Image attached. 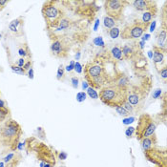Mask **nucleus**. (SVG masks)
Masks as SVG:
<instances>
[{"instance_id": "obj_28", "label": "nucleus", "mask_w": 167, "mask_h": 167, "mask_svg": "<svg viewBox=\"0 0 167 167\" xmlns=\"http://www.w3.org/2000/svg\"><path fill=\"white\" fill-rule=\"evenodd\" d=\"M103 24H104V27H105V28H107V29L110 30V29H112V28L116 27L117 22H116L114 19H112L111 17L105 15V16L103 17Z\"/></svg>"}, {"instance_id": "obj_3", "label": "nucleus", "mask_w": 167, "mask_h": 167, "mask_svg": "<svg viewBox=\"0 0 167 167\" xmlns=\"http://www.w3.org/2000/svg\"><path fill=\"white\" fill-rule=\"evenodd\" d=\"M153 87V80L150 76H143L139 84L131 85L128 89L127 101L132 105L134 114L140 113L144 108L146 99Z\"/></svg>"}, {"instance_id": "obj_15", "label": "nucleus", "mask_w": 167, "mask_h": 167, "mask_svg": "<svg viewBox=\"0 0 167 167\" xmlns=\"http://www.w3.org/2000/svg\"><path fill=\"white\" fill-rule=\"evenodd\" d=\"M153 63L157 72L161 70L163 67L167 66L166 62V48L159 47L157 45H153Z\"/></svg>"}, {"instance_id": "obj_25", "label": "nucleus", "mask_w": 167, "mask_h": 167, "mask_svg": "<svg viewBox=\"0 0 167 167\" xmlns=\"http://www.w3.org/2000/svg\"><path fill=\"white\" fill-rule=\"evenodd\" d=\"M158 13V10H154V11H148V12H144L142 13V16L139 19L146 25H150V23L152 22L153 18L156 17Z\"/></svg>"}, {"instance_id": "obj_29", "label": "nucleus", "mask_w": 167, "mask_h": 167, "mask_svg": "<svg viewBox=\"0 0 167 167\" xmlns=\"http://www.w3.org/2000/svg\"><path fill=\"white\" fill-rule=\"evenodd\" d=\"M108 34H109V36L111 38L116 39V38H119V35L120 34V30L118 27H114L112 29L108 30Z\"/></svg>"}, {"instance_id": "obj_24", "label": "nucleus", "mask_w": 167, "mask_h": 167, "mask_svg": "<svg viewBox=\"0 0 167 167\" xmlns=\"http://www.w3.org/2000/svg\"><path fill=\"white\" fill-rule=\"evenodd\" d=\"M18 54H19L22 58H25V59L27 58V60H32L31 50L27 43H23L18 47Z\"/></svg>"}, {"instance_id": "obj_23", "label": "nucleus", "mask_w": 167, "mask_h": 167, "mask_svg": "<svg viewBox=\"0 0 167 167\" xmlns=\"http://www.w3.org/2000/svg\"><path fill=\"white\" fill-rule=\"evenodd\" d=\"M156 41H157V46L166 48V38H167V31L159 28V30L155 34Z\"/></svg>"}, {"instance_id": "obj_36", "label": "nucleus", "mask_w": 167, "mask_h": 167, "mask_svg": "<svg viewBox=\"0 0 167 167\" xmlns=\"http://www.w3.org/2000/svg\"><path fill=\"white\" fill-rule=\"evenodd\" d=\"M93 42H94V44L97 45V46H100V47H104L105 46L104 40H103V38H101V36H98V38H94Z\"/></svg>"}, {"instance_id": "obj_11", "label": "nucleus", "mask_w": 167, "mask_h": 167, "mask_svg": "<svg viewBox=\"0 0 167 167\" xmlns=\"http://www.w3.org/2000/svg\"><path fill=\"white\" fill-rule=\"evenodd\" d=\"M47 33L51 41L50 50L53 57L58 58H68L70 54V51L72 50L71 45L67 41H65L63 38L53 34L51 32H47Z\"/></svg>"}, {"instance_id": "obj_6", "label": "nucleus", "mask_w": 167, "mask_h": 167, "mask_svg": "<svg viewBox=\"0 0 167 167\" xmlns=\"http://www.w3.org/2000/svg\"><path fill=\"white\" fill-rule=\"evenodd\" d=\"M24 149L25 151L30 154L33 153L35 155V158L40 162L50 163L51 165L54 166L57 163V158L51 147L47 144L39 141V139L35 137L28 138L24 140Z\"/></svg>"}, {"instance_id": "obj_16", "label": "nucleus", "mask_w": 167, "mask_h": 167, "mask_svg": "<svg viewBox=\"0 0 167 167\" xmlns=\"http://www.w3.org/2000/svg\"><path fill=\"white\" fill-rule=\"evenodd\" d=\"M133 70L138 75H141V77L145 76V73L148 68V60L145 58V55L142 53L139 54L137 58L132 60Z\"/></svg>"}, {"instance_id": "obj_19", "label": "nucleus", "mask_w": 167, "mask_h": 167, "mask_svg": "<svg viewBox=\"0 0 167 167\" xmlns=\"http://www.w3.org/2000/svg\"><path fill=\"white\" fill-rule=\"evenodd\" d=\"M23 28H24V17L19 16L12 20L9 24V30L14 33L16 36H21L23 34Z\"/></svg>"}, {"instance_id": "obj_35", "label": "nucleus", "mask_w": 167, "mask_h": 167, "mask_svg": "<svg viewBox=\"0 0 167 167\" xmlns=\"http://www.w3.org/2000/svg\"><path fill=\"white\" fill-rule=\"evenodd\" d=\"M125 135L127 138H132L135 135V128L132 126H129L125 130Z\"/></svg>"}, {"instance_id": "obj_49", "label": "nucleus", "mask_w": 167, "mask_h": 167, "mask_svg": "<svg viewBox=\"0 0 167 167\" xmlns=\"http://www.w3.org/2000/svg\"><path fill=\"white\" fill-rule=\"evenodd\" d=\"M156 26H157V22L154 20L153 22H151L150 23V25H149V31H150V33H153V32H155V30H156Z\"/></svg>"}, {"instance_id": "obj_12", "label": "nucleus", "mask_w": 167, "mask_h": 167, "mask_svg": "<svg viewBox=\"0 0 167 167\" xmlns=\"http://www.w3.org/2000/svg\"><path fill=\"white\" fill-rule=\"evenodd\" d=\"M128 4L129 2L124 0H107L104 1V10L107 16L119 22L123 20L125 6Z\"/></svg>"}, {"instance_id": "obj_51", "label": "nucleus", "mask_w": 167, "mask_h": 167, "mask_svg": "<svg viewBox=\"0 0 167 167\" xmlns=\"http://www.w3.org/2000/svg\"><path fill=\"white\" fill-rule=\"evenodd\" d=\"M142 36H143V38H142V41H144V42H145V41H147V40H149V39H150V38H151L150 34H149V33H145Z\"/></svg>"}, {"instance_id": "obj_46", "label": "nucleus", "mask_w": 167, "mask_h": 167, "mask_svg": "<svg viewBox=\"0 0 167 167\" xmlns=\"http://www.w3.org/2000/svg\"><path fill=\"white\" fill-rule=\"evenodd\" d=\"M58 159H59L60 160H65V159H67L68 155H67L66 152H59L58 155Z\"/></svg>"}, {"instance_id": "obj_7", "label": "nucleus", "mask_w": 167, "mask_h": 167, "mask_svg": "<svg viewBox=\"0 0 167 167\" xmlns=\"http://www.w3.org/2000/svg\"><path fill=\"white\" fill-rule=\"evenodd\" d=\"M41 13L45 20L46 30L52 31L58 26L61 19L65 16L66 12L59 0H48L43 3Z\"/></svg>"}, {"instance_id": "obj_34", "label": "nucleus", "mask_w": 167, "mask_h": 167, "mask_svg": "<svg viewBox=\"0 0 167 167\" xmlns=\"http://www.w3.org/2000/svg\"><path fill=\"white\" fill-rule=\"evenodd\" d=\"M159 75L160 77V78L163 80V83L165 84L166 83V79H167V66L166 67H163L161 70H159Z\"/></svg>"}, {"instance_id": "obj_39", "label": "nucleus", "mask_w": 167, "mask_h": 167, "mask_svg": "<svg viewBox=\"0 0 167 167\" xmlns=\"http://www.w3.org/2000/svg\"><path fill=\"white\" fill-rule=\"evenodd\" d=\"M36 131H38V139H46V134L44 132V129L42 127H38V129H36Z\"/></svg>"}, {"instance_id": "obj_37", "label": "nucleus", "mask_w": 167, "mask_h": 167, "mask_svg": "<svg viewBox=\"0 0 167 167\" xmlns=\"http://www.w3.org/2000/svg\"><path fill=\"white\" fill-rule=\"evenodd\" d=\"M122 107H124V109H125L126 111H128V112L130 113V115H131V114H134V109H133L132 105L130 104L127 100L122 104Z\"/></svg>"}, {"instance_id": "obj_44", "label": "nucleus", "mask_w": 167, "mask_h": 167, "mask_svg": "<svg viewBox=\"0 0 167 167\" xmlns=\"http://www.w3.org/2000/svg\"><path fill=\"white\" fill-rule=\"evenodd\" d=\"M135 120H136L135 118H130V117H128L127 119H123V124L127 125V124H130V123H133Z\"/></svg>"}, {"instance_id": "obj_4", "label": "nucleus", "mask_w": 167, "mask_h": 167, "mask_svg": "<svg viewBox=\"0 0 167 167\" xmlns=\"http://www.w3.org/2000/svg\"><path fill=\"white\" fill-rule=\"evenodd\" d=\"M22 135L23 130L20 124L9 118L0 125V147L11 152L17 151V145Z\"/></svg>"}, {"instance_id": "obj_17", "label": "nucleus", "mask_w": 167, "mask_h": 167, "mask_svg": "<svg viewBox=\"0 0 167 167\" xmlns=\"http://www.w3.org/2000/svg\"><path fill=\"white\" fill-rule=\"evenodd\" d=\"M133 7L135 10L139 12H148L158 10L157 2L153 0H136L132 2Z\"/></svg>"}, {"instance_id": "obj_5", "label": "nucleus", "mask_w": 167, "mask_h": 167, "mask_svg": "<svg viewBox=\"0 0 167 167\" xmlns=\"http://www.w3.org/2000/svg\"><path fill=\"white\" fill-rule=\"evenodd\" d=\"M61 3L65 9L86 20L89 24L96 19V15L100 9L95 0H63Z\"/></svg>"}, {"instance_id": "obj_31", "label": "nucleus", "mask_w": 167, "mask_h": 167, "mask_svg": "<svg viewBox=\"0 0 167 167\" xmlns=\"http://www.w3.org/2000/svg\"><path fill=\"white\" fill-rule=\"evenodd\" d=\"M87 94L88 96L91 98V99H99V94H98V92L94 89V88H92V87H88L87 89Z\"/></svg>"}, {"instance_id": "obj_41", "label": "nucleus", "mask_w": 167, "mask_h": 167, "mask_svg": "<svg viewBox=\"0 0 167 167\" xmlns=\"http://www.w3.org/2000/svg\"><path fill=\"white\" fill-rule=\"evenodd\" d=\"M161 94H162V90L160 88L156 89L155 91H153V99H158L161 98Z\"/></svg>"}, {"instance_id": "obj_26", "label": "nucleus", "mask_w": 167, "mask_h": 167, "mask_svg": "<svg viewBox=\"0 0 167 167\" xmlns=\"http://www.w3.org/2000/svg\"><path fill=\"white\" fill-rule=\"evenodd\" d=\"M11 111L9 107H0V125L9 119Z\"/></svg>"}, {"instance_id": "obj_54", "label": "nucleus", "mask_w": 167, "mask_h": 167, "mask_svg": "<svg viewBox=\"0 0 167 167\" xmlns=\"http://www.w3.org/2000/svg\"><path fill=\"white\" fill-rule=\"evenodd\" d=\"M88 87H89V84H88L86 81L83 80V81H82V89H83V90H87Z\"/></svg>"}, {"instance_id": "obj_14", "label": "nucleus", "mask_w": 167, "mask_h": 167, "mask_svg": "<svg viewBox=\"0 0 167 167\" xmlns=\"http://www.w3.org/2000/svg\"><path fill=\"white\" fill-rule=\"evenodd\" d=\"M122 53L124 60H133L139 54L143 53V50L139 46V42L137 40H132L128 43H125L122 47Z\"/></svg>"}, {"instance_id": "obj_27", "label": "nucleus", "mask_w": 167, "mask_h": 167, "mask_svg": "<svg viewBox=\"0 0 167 167\" xmlns=\"http://www.w3.org/2000/svg\"><path fill=\"white\" fill-rule=\"evenodd\" d=\"M166 17H167V13H166V2H165L162 8L161 14H160V20H161L160 28L163 30H167V18Z\"/></svg>"}, {"instance_id": "obj_58", "label": "nucleus", "mask_w": 167, "mask_h": 167, "mask_svg": "<svg viewBox=\"0 0 167 167\" xmlns=\"http://www.w3.org/2000/svg\"><path fill=\"white\" fill-rule=\"evenodd\" d=\"M0 167H5V163L3 162V160L0 161Z\"/></svg>"}, {"instance_id": "obj_38", "label": "nucleus", "mask_w": 167, "mask_h": 167, "mask_svg": "<svg viewBox=\"0 0 167 167\" xmlns=\"http://www.w3.org/2000/svg\"><path fill=\"white\" fill-rule=\"evenodd\" d=\"M86 99V93L79 92L77 94V101L78 102H83Z\"/></svg>"}, {"instance_id": "obj_33", "label": "nucleus", "mask_w": 167, "mask_h": 167, "mask_svg": "<svg viewBox=\"0 0 167 167\" xmlns=\"http://www.w3.org/2000/svg\"><path fill=\"white\" fill-rule=\"evenodd\" d=\"M64 73H65V69H64V66L61 64L59 65L58 69V73H57V79L61 81L64 78Z\"/></svg>"}, {"instance_id": "obj_30", "label": "nucleus", "mask_w": 167, "mask_h": 167, "mask_svg": "<svg viewBox=\"0 0 167 167\" xmlns=\"http://www.w3.org/2000/svg\"><path fill=\"white\" fill-rule=\"evenodd\" d=\"M11 69H12V71H13V73H18V75H20V76H25L26 73H27V72H26L23 68L18 67V66L15 65V64H11Z\"/></svg>"}, {"instance_id": "obj_48", "label": "nucleus", "mask_w": 167, "mask_h": 167, "mask_svg": "<svg viewBox=\"0 0 167 167\" xmlns=\"http://www.w3.org/2000/svg\"><path fill=\"white\" fill-rule=\"evenodd\" d=\"M10 1H8V0H0V12H1L5 7L6 5L9 3Z\"/></svg>"}, {"instance_id": "obj_42", "label": "nucleus", "mask_w": 167, "mask_h": 167, "mask_svg": "<svg viewBox=\"0 0 167 167\" xmlns=\"http://www.w3.org/2000/svg\"><path fill=\"white\" fill-rule=\"evenodd\" d=\"M73 70H75L78 73H81L83 72V67H82V65L78 61H77L75 63V68H73Z\"/></svg>"}, {"instance_id": "obj_1", "label": "nucleus", "mask_w": 167, "mask_h": 167, "mask_svg": "<svg viewBox=\"0 0 167 167\" xmlns=\"http://www.w3.org/2000/svg\"><path fill=\"white\" fill-rule=\"evenodd\" d=\"M89 26L90 24L82 18L78 16H77V18H73L66 13L57 28L47 32H51L63 38L71 45L72 48L78 47V49H79V47L89 38Z\"/></svg>"}, {"instance_id": "obj_21", "label": "nucleus", "mask_w": 167, "mask_h": 167, "mask_svg": "<svg viewBox=\"0 0 167 167\" xmlns=\"http://www.w3.org/2000/svg\"><path fill=\"white\" fill-rule=\"evenodd\" d=\"M113 82L116 83L117 85H119V87L125 88V89H129V87L131 86L129 78L125 75V73H117V75L114 78Z\"/></svg>"}, {"instance_id": "obj_18", "label": "nucleus", "mask_w": 167, "mask_h": 167, "mask_svg": "<svg viewBox=\"0 0 167 167\" xmlns=\"http://www.w3.org/2000/svg\"><path fill=\"white\" fill-rule=\"evenodd\" d=\"M22 160V155L20 152H12L3 158L5 167H18Z\"/></svg>"}, {"instance_id": "obj_57", "label": "nucleus", "mask_w": 167, "mask_h": 167, "mask_svg": "<svg viewBox=\"0 0 167 167\" xmlns=\"http://www.w3.org/2000/svg\"><path fill=\"white\" fill-rule=\"evenodd\" d=\"M43 167H53V165H51L50 163H44V166Z\"/></svg>"}, {"instance_id": "obj_45", "label": "nucleus", "mask_w": 167, "mask_h": 167, "mask_svg": "<svg viewBox=\"0 0 167 167\" xmlns=\"http://www.w3.org/2000/svg\"><path fill=\"white\" fill-rule=\"evenodd\" d=\"M75 61H73V60H72L71 62H70V64L66 67V71L67 72H72L73 70V68H75Z\"/></svg>"}, {"instance_id": "obj_59", "label": "nucleus", "mask_w": 167, "mask_h": 167, "mask_svg": "<svg viewBox=\"0 0 167 167\" xmlns=\"http://www.w3.org/2000/svg\"><path fill=\"white\" fill-rule=\"evenodd\" d=\"M2 38V33H0V39Z\"/></svg>"}, {"instance_id": "obj_8", "label": "nucleus", "mask_w": 167, "mask_h": 167, "mask_svg": "<svg viewBox=\"0 0 167 167\" xmlns=\"http://www.w3.org/2000/svg\"><path fill=\"white\" fill-rule=\"evenodd\" d=\"M127 96L128 89L121 88L114 82L101 88L99 94V98L101 102L112 108L122 106V104L127 100Z\"/></svg>"}, {"instance_id": "obj_52", "label": "nucleus", "mask_w": 167, "mask_h": 167, "mask_svg": "<svg viewBox=\"0 0 167 167\" xmlns=\"http://www.w3.org/2000/svg\"><path fill=\"white\" fill-rule=\"evenodd\" d=\"M99 18H97V19H96V21H95V26H94V31L95 32H97L98 31V29H99Z\"/></svg>"}, {"instance_id": "obj_9", "label": "nucleus", "mask_w": 167, "mask_h": 167, "mask_svg": "<svg viewBox=\"0 0 167 167\" xmlns=\"http://www.w3.org/2000/svg\"><path fill=\"white\" fill-rule=\"evenodd\" d=\"M158 122L149 114H141L139 117L137 127L135 128V137L140 141L141 139L150 137L156 133Z\"/></svg>"}, {"instance_id": "obj_20", "label": "nucleus", "mask_w": 167, "mask_h": 167, "mask_svg": "<svg viewBox=\"0 0 167 167\" xmlns=\"http://www.w3.org/2000/svg\"><path fill=\"white\" fill-rule=\"evenodd\" d=\"M157 144H158V138H157L156 133L150 137H147L140 140V146H141V149L143 152L157 146Z\"/></svg>"}, {"instance_id": "obj_22", "label": "nucleus", "mask_w": 167, "mask_h": 167, "mask_svg": "<svg viewBox=\"0 0 167 167\" xmlns=\"http://www.w3.org/2000/svg\"><path fill=\"white\" fill-rule=\"evenodd\" d=\"M109 54L111 58L116 61H122L124 60L123 58V53H122V50H121V46H119V44H116L115 46H113L111 48Z\"/></svg>"}, {"instance_id": "obj_47", "label": "nucleus", "mask_w": 167, "mask_h": 167, "mask_svg": "<svg viewBox=\"0 0 167 167\" xmlns=\"http://www.w3.org/2000/svg\"><path fill=\"white\" fill-rule=\"evenodd\" d=\"M25 62H26V59H25V58H20L19 59L17 60V62H16V65H17L18 67H21V68H23V66H24Z\"/></svg>"}, {"instance_id": "obj_13", "label": "nucleus", "mask_w": 167, "mask_h": 167, "mask_svg": "<svg viewBox=\"0 0 167 167\" xmlns=\"http://www.w3.org/2000/svg\"><path fill=\"white\" fill-rule=\"evenodd\" d=\"M143 153L145 159L149 162L153 163L155 167H167L166 147H159L157 145Z\"/></svg>"}, {"instance_id": "obj_40", "label": "nucleus", "mask_w": 167, "mask_h": 167, "mask_svg": "<svg viewBox=\"0 0 167 167\" xmlns=\"http://www.w3.org/2000/svg\"><path fill=\"white\" fill-rule=\"evenodd\" d=\"M78 82H79L78 78H77V77H72L71 78V83H72V87L73 89L78 88Z\"/></svg>"}, {"instance_id": "obj_43", "label": "nucleus", "mask_w": 167, "mask_h": 167, "mask_svg": "<svg viewBox=\"0 0 167 167\" xmlns=\"http://www.w3.org/2000/svg\"><path fill=\"white\" fill-rule=\"evenodd\" d=\"M33 68V60H26V62H25V64H24V66H23V69L26 71V72H28L30 69H32Z\"/></svg>"}, {"instance_id": "obj_53", "label": "nucleus", "mask_w": 167, "mask_h": 167, "mask_svg": "<svg viewBox=\"0 0 167 167\" xmlns=\"http://www.w3.org/2000/svg\"><path fill=\"white\" fill-rule=\"evenodd\" d=\"M24 142H19L18 143V145H17V150L18 151H22L23 150V148H24Z\"/></svg>"}, {"instance_id": "obj_56", "label": "nucleus", "mask_w": 167, "mask_h": 167, "mask_svg": "<svg viewBox=\"0 0 167 167\" xmlns=\"http://www.w3.org/2000/svg\"><path fill=\"white\" fill-rule=\"evenodd\" d=\"M148 57H149L150 59H152V58H153V52H152V51L148 52Z\"/></svg>"}, {"instance_id": "obj_10", "label": "nucleus", "mask_w": 167, "mask_h": 167, "mask_svg": "<svg viewBox=\"0 0 167 167\" xmlns=\"http://www.w3.org/2000/svg\"><path fill=\"white\" fill-rule=\"evenodd\" d=\"M149 28V25L144 24L139 18L135 19L131 24L125 25L120 31V38L122 39L128 40H137L146 33Z\"/></svg>"}, {"instance_id": "obj_55", "label": "nucleus", "mask_w": 167, "mask_h": 167, "mask_svg": "<svg viewBox=\"0 0 167 167\" xmlns=\"http://www.w3.org/2000/svg\"><path fill=\"white\" fill-rule=\"evenodd\" d=\"M79 58H80V51H79V49H78V53H76V59L79 60Z\"/></svg>"}, {"instance_id": "obj_50", "label": "nucleus", "mask_w": 167, "mask_h": 167, "mask_svg": "<svg viewBox=\"0 0 167 167\" xmlns=\"http://www.w3.org/2000/svg\"><path fill=\"white\" fill-rule=\"evenodd\" d=\"M27 76H28V78H29L30 79H33L34 76H33V68L30 69V70L27 72Z\"/></svg>"}, {"instance_id": "obj_32", "label": "nucleus", "mask_w": 167, "mask_h": 167, "mask_svg": "<svg viewBox=\"0 0 167 167\" xmlns=\"http://www.w3.org/2000/svg\"><path fill=\"white\" fill-rule=\"evenodd\" d=\"M115 109H116V111H117V112H118L120 116L125 117V118L130 117V113L128 112V111H126V110L124 109V107H122V106H117Z\"/></svg>"}, {"instance_id": "obj_2", "label": "nucleus", "mask_w": 167, "mask_h": 167, "mask_svg": "<svg viewBox=\"0 0 167 167\" xmlns=\"http://www.w3.org/2000/svg\"><path fill=\"white\" fill-rule=\"evenodd\" d=\"M106 60L105 55H97L93 60L87 62L83 68L85 81L95 90H100L114 80V77L106 69Z\"/></svg>"}]
</instances>
